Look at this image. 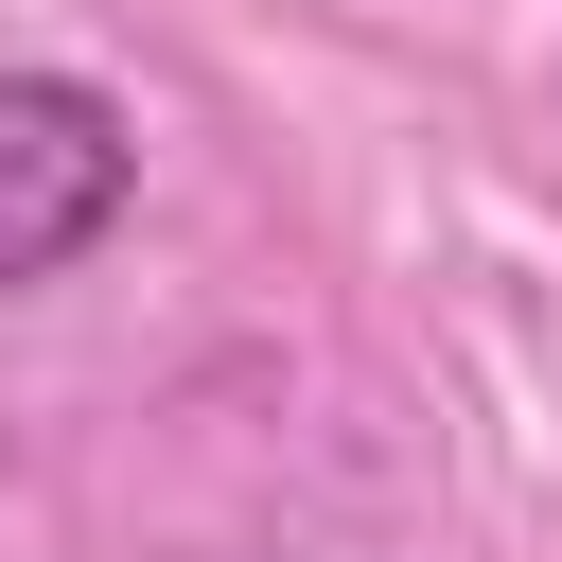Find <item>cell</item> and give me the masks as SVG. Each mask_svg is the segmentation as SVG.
I'll use <instances>...</instances> for the list:
<instances>
[{"mask_svg": "<svg viewBox=\"0 0 562 562\" xmlns=\"http://www.w3.org/2000/svg\"><path fill=\"white\" fill-rule=\"evenodd\" d=\"M123 193H140L123 105L88 70H0V299L53 281V263H88L123 228Z\"/></svg>", "mask_w": 562, "mask_h": 562, "instance_id": "1", "label": "cell"}]
</instances>
